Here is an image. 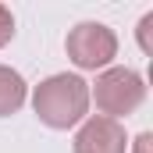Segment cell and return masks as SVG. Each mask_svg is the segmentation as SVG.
<instances>
[{
    "mask_svg": "<svg viewBox=\"0 0 153 153\" xmlns=\"http://www.w3.org/2000/svg\"><path fill=\"white\" fill-rule=\"evenodd\" d=\"M11 36H14V14L0 4V46H7V43H11Z\"/></svg>",
    "mask_w": 153,
    "mask_h": 153,
    "instance_id": "7",
    "label": "cell"
},
{
    "mask_svg": "<svg viewBox=\"0 0 153 153\" xmlns=\"http://www.w3.org/2000/svg\"><path fill=\"white\" fill-rule=\"evenodd\" d=\"M22 103H25V78L18 75L14 68L0 64V117L18 114Z\"/></svg>",
    "mask_w": 153,
    "mask_h": 153,
    "instance_id": "5",
    "label": "cell"
},
{
    "mask_svg": "<svg viewBox=\"0 0 153 153\" xmlns=\"http://www.w3.org/2000/svg\"><path fill=\"white\" fill-rule=\"evenodd\" d=\"M139 46H143V53H153V11L139 22Z\"/></svg>",
    "mask_w": 153,
    "mask_h": 153,
    "instance_id": "6",
    "label": "cell"
},
{
    "mask_svg": "<svg viewBox=\"0 0 153 153\" xmlns=\"http://www.w3.org/2000/svg\"><path fill=\"white\" fill-rule=\"evenodd\" d=\"M150 146H153V135H150V132H143V135L135 139V153H150Z\"/></svg>",
    "mask_w": 153,
    "mask_h": 153,
    "instance_id": "8",
    "label": "cell"
},
{
    "mask_svg": "<svg viewBox=\"0 0 153 153\" xmlns=\"http://www.w3.org/2000/svg\"><path fill=\"white\" fill-rule=\"evenodd\" d=\"M68 57L82 71H100L117 57V36L103 22H78L68 32Z\"/></svg>",
    "mask_w": 153,
    "mask_h": 153,
    "instance_id": "3",
    "label": "cell"
},
{
    "mask_svg": "<svg viewBox=\"0 0 153 153\" xmlns=\"http://www.w3.org/2000/svg\"><path fill=\"white\" fill-rule=\"evenodd\" d=\"M128 135L125 125L111 117H85V125L75 135V153H125Z\"/></svg>",
    "mask_w": 153,
    "mask_h": 153,
    "instance_id": "4",
    "label": "cell"
},
{
    "mask_svg": "<svg viewBox=\"0 0 153 153\" xmlns=\"http://www.w3.org/2000/svg\"><path fill=\"white\" fill-rule=\"evenodd\" d=\"M89 100H96L100 117H128L143 100H146V82L132 68H103L96 75V85L89 89Z\"/></svg>",
    "mask_w": 153,
    "mask_h": 153,
    "instance_id": "2",
    "label": "cell"
},
{
    "mask_svg": "<svg viewBox=\"0 0 153 153\" xmlns=\"http://www.w3.org/2000/svg\"><path fill=\"white\" fill-rule=\"evenodd\" d=\"M32 111L46 128H71L89 111V82L82 75H50L32 93Z\"/></svg>",
    "mask_w": 153,
    "mask_h": 153,
    "instance_id": "1",
    "label": "cell"
}]
</instances>
